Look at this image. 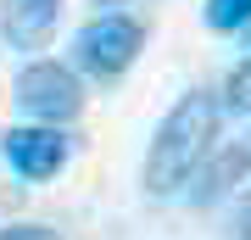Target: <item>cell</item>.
Wrapping results in <instances>:
<instances>
[{"instance_id":"1","label":"cell","mask_w":251,"mask_h":240,"mask_svg":"<svg viewBox=\"0 0 251 240\" xmlns=\"http://www.w3.org/2000/svg\"><path fill=\"white\" fill-rule=\"evenodd\" d=\"M218 123H224V101L212 89H184L173 101V112L162 117L145 151V190L151 196H179L190 179L201 173V162L218 151Z\"/></svg>"},{"instance_id":"2","label":"cell","mask_w":251,"mask_h":240,"mask_svg":"<svg viewBox=\"0 0 251 240\" xmlns=\"http://www.w3.org/2000/svg\"><path fill=\"white\" fill-rule=\"evenodd\" d=\"M140 51H145V23L128 17V11H100L73 39V62L90 73V79H106V84L123 79L140 62Z\"/></svg>"},{"instance_id":"3","label":"cell","mask_w":251,"mask_h":240,"mask_svg":"<svg viewBox=\"0 0 251 240\" xmlns=\"http://www.w3.org/2000/svg\"><path fill=\"white\" fill-rule=\"evenodd\" d=\"M17 112L34 117V123L62 129L84 112V84L67 62H28L17 73Z\"/></svg>"},{"instance_id":"4","label":"cell","mask_w":251,"mask_h":240,"mask_svg":"<svg viewBox=\"0 0 251 240\" xmlns=\"http://www.w3.org/2000/svg\"><path fill=\"white\" fill-rule=\"evenodd\" d=\"M0 151H6L11 173L23 179H56L67 162V134L50 129V123H17L0 134Z\"/></svg>"},{"instance_id":"5","label":"cell","mask_w":251,"mask_h":240,"mask_svg":"<svg viewBox=\"0 0 251 240\" xmlns=\"http://www.w3.org/2000/svg\"><path fill=\"white\" fill-rule=\"evenodd\" d=\"M251 179V145H224V151H212L201 162V173L190 179V207H218L224 196H234Z\"/></svg>"},{"instance_id":"6","label":"cell","mask_w":251,"mask_h":240,"mask_svg":"<svg viewBox=\"0 0 251 240\" xmlns=\"http://www.w3.org/2000/svg\"><path fill=\"white\" fill-rule=\"evenodd\" d=\"M56 23H62V0H6L0 6V34L17 51H39L56 34Z\"/></svg>"},{"instance_id":"7","label":"cell","mask_w":251,"mask_h":240,"mask_svg":"<svg viewBox=\"0 0 251 240\" xmlns=\"http://www.w3.org/2000/svg\"><path fill=\"white\" fill-rule=\"evenodd\" d=\"M206 28H218V34H246L251 28V0H206Z\"/></svg>"},{"instance_id":"8","label":"cell","mask_w":251,"mask_h":240,"mask_svg":"<svg viewBox=\"0 0 251 240\" xmlns=\"http://www.w3.org/2000/svg\"><path fill=\"white\" fill-rule=\"evenodd\" d=\"M224 107L240 112V117H251V56H240V67L229 73V84H224Z\"/></svg>"},{"instance_id":"9","label":"cell","mask_w":251,"mask_h":240,"mask_svg":"<svg viewBox=\"0 0 251 240\" xmlns=\"http://www.w3.org/2000/svg\"><path fill=\"white\" fill-rule=\"evenodd\" d=\"M0 240H62V235L50 223H11V229H0Z\"/></svg>"},{"instance_id":"10","label":"cell","mask_w":251,"mask_h":240,"mask_svg":"<svg viewBox=\"0 0 251 240\" xmlns=\"http://www.w3.org/2000/svg\"><path fill=\"white\" fill-rule=\"evenodd\" d=\"M234 240H251V190L240 196V213H234Z\"/></svg>"},{"instance_id":"11","label":"cell","mask_w":251,"mask_h":240,"mask_svg":"<svg viewBox=\"0 0 251 240\" xmlns=\"http://www.w3.org/2000/svg\"><path fill=\"white\" fill-rule=\"evenodd\" d=\"M246 56H251V39H246Z\"/></svg>"}]
</instances>
